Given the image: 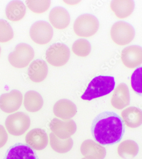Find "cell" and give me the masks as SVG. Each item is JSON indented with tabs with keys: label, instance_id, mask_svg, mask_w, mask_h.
Returning a JSON list of instances; mask_svg holds the SVG:
<instances>
[{
	"label": "cell",
	"instance_id": "cell-19",
	"mask_svg": "<svg viewBox=\"0 0 142 159\" xmlns=\"http://www.w3.org/2000/svg\"><path fill=\"white\" fill-rule=\"evenodd\" d=\"M14 37L12 28L7 21L0 20V43H7Z\"/></svg>",
	"mask_w": 142,
	"mask_h": 159
},
{
	"label": "cell",
	"instance_id": "cell-18",
	"mask_svg": "<svg viewBox=\"0 0 142 159\" xmlns=\"http://www.w3.org/2000/svg\"><path fill=\"white\" fill-rule=\"evenodd\" d=\"M28 7L32 12L42 13L47 11L51 4L50 0H28L26 1Z\"/></svg>",
	"mask_w": 142,
	"mask_h": 159
},
{
	"label": "cell",
	"instance_id": "cell-11",
	"mask_svg": "<svg viewBox=\"0 0 142 159\" xmlns=\"http://www.w3.org/2000/svg\"><path fill=\"white\" fill-rule=\"evenodd\" d=\"M110 7L117 17L124 19L133 11L135 3L132 0H114L111 3Z\"/></svg>",
	"mask_w": 142,
	"mask_h": 159
},
{
	"label": "cell",
	"instance_id": "cell-2",
	"mask_svg": "<svg viewBox=\"0 0 142 159\" xmlns=\"http://www.w3.org/2000/svg\"><path fill=\"white\" fill-rule=\"evenodd\" d=\"M115 78L111 76H99L93 78L81 98L91 101L110 93L115 88Z\"/></svg>",
	"mask_w": 142,
	"mask_h": 159
},
{
	"label": "cell",
	"instance_id": "cell-8",
	"mask_svg": "<svg viewBox=\"0 0 142 159\" xmlns=\"http://www.w3.org/2000/svg\"><path fill=\"white\" fill-rule=\"evenodd\" d=\"M3 159H39V158L30 145L18 143L8 148Z\"/></svg>",
	"mask_w": 142,
	"mask_h": 159
},
{
	"label": "cell",
	"instance_id": "cell-1",
	"mask_svg": "<svg viewBox=\"0 0 142 159\" xmlns=\"http://www.w3.org/2000/svg\"><path fill=\"white\" fill-rule=\"evenodd\" d=\"M125 132L123 119L115 112H101L92 123V135L95 141L102 146H110L120 142Z\"/></svg>",
	"mask_w": 142,
	"mask_h": 159
},
{
	"label": "cell",
	"instance_id": "cell-15",
	"mask_svg": "<svg viewBox=\"0 0 142 159\" xmlns=\"http://www.w3.org/2000/svg\"><path fill=\"white\" fill-rule=\"evenodd\" d=\"M112 101L115 104L123 105L124 107L130 104V92L126 84H121L117 87L114 92Z\"/></svg>",
	"mask_w": 142,
	"mask_h": 159
},
{
	"label": "cell",
	"instance_id": "cell-3",
	"mask_svg": "<svg viewBox=\"0 0 142 159\" xmlns=\"http://www.w3.org/2000/svg\"><path fill=\"white\" fill-rule=\"evenodd\" d=\"M34 51L31 46L21 43L16 46L14 51L8 56V60L12 66L17 68H25L34 57Z\"/></svg>",
	"mask_w": 142,
	"mask_h": 159
},
{
	"label": "cell",
	"instance_id": "cell-12",
	"mask_svg": "<svg viewBox=\"0 0 142 159\" xmlns=\"http://www.w3.org/2000/svg\"><path fill=\"white\" fill-rule=\"evenodd\" d=\"M47 74L48 66L44 60H35L29 66L28 75L33 82H41L46 78Z\"/></svg>",
	"mask_w": 142,
	"mask_h": 159
},
{
	"label": "cell",
	"instance_id": "cell-7",
	"mask_svg": "<svg viewBox=\"0 0 142 159\" xmlns=\"http://www.w3.org/2000/svg\"><path fill=\"white\" fill-rule=\"evenodd\" d=\"M30 34V38L35 43L39 45H45L52 39L53 29L47 22L38 21L31 26Z\"/></svg>",
	"mask_w": 142,
	"mask_h": 159
},
{
	"label": "cell",
	"instance_id": "cell-10",
	"mask_svg": "<svg viewBox=\"0 0 142 159\" xmlns=\"http://www.w3.org/2000/svg\"><path fill=\"white\" fill-rule=\"evenodd\" d=\"M49 20L53 27L61 30L66 28L69 25L70 17L66 9L57 7L53 8L50 12Z\"/></svg>",
	"mask_w": 142,
	"mask_h": 159
},
{
	"label": "cell",
	"instance_id": "cell-16",
	"mask_svg": "<svg viewBox=\"0 0 142 159\" xmlns=\"http://www.w3.org/2000/svg\"><path fill=\"white\" fill-rule=\"evenodd\" d=\"M138 145L134 141L131 140H126L122 143L118 148L119 155L124 158L130 156L134 157L138 154Z\"/></svg>",
	"mask_w": 142,
	"mask_h": 159
},
{
	"label": "cell",
	"instance_id": "cell-14",
	"mask_svg": "<svg viewBox=\"0 0 142 159\" xmlns=\"http://www.w3.org/2000/svg\"><path fill=\"white\" fill-rule=\"evenodd\" d=\"M122 116L129 127L136 128L142 124V111L138 108H128L123 111Z\"/></svg>",
	"mask_w": 142,
	"mask_h": 159
},
{
	"label": "cell",
	"instance_id": "cell-13",
	"mask_svg": "<svg viewBox=\"0 0 142 159\" xmlns=\"http://www.w3.org/2000/svg\"><path fill=\"white\" fill-rule=\"evenodd\" d=\"M7 18L11 21H18L23 19L26 12V7L23 2L20 1L10 2L6 8Z\"/></svg>",
	"mask_w": 142,
	"mask_h": 159
},
{
	"label": "cell",
	"instance_id": "cell-20",
	"mask_svg": "<svg viewBox=\"0 0 142 159\" xmlns=\"http://www.w3.org/2000/svg\"><path fill=\"white\" fill-rule=\"evenodd\" d=\"M132 89L138 94L142 95V67L137 68L131 76Z\"/></svg>",
	"mask_w": 142,
	"mask_h": 159
},
{
	"label": "cell",
	"instance_id": "cell-4",
	"mask_svg": "<svg viewBox=\"0 0 142 159\" xmlns=\"http://www.w3.org/2000/svg\"><path fill=\"white\" fill-rule=\"evenodd\" d=\"M99 23L95 16L86 14L79 16L73 26L74 32L79 37L88 38L97 32Z\"/></svg>",
	"mask_w": 142,
	"mask_h": 159
},
{
	"label": "cell",
	"instance_id": "cell-17",
	"mask_svg": "<svg viewBox=\"0 0 142 159\" xmlns=\"http://www.w3.org/2000/svg\"><path fill=\"white\" fill-rule=\"evenodd\" d=\"M72 51L78 56L85 57L90 54L91 46L87 39H80L74 42L72 47Z\"/></svg>",
	"mask_w": 142,
	"mask_h": 159
},
{
	"label": "cell",
	"instance_id": "cell-5",
	"mask_svg": "<svg viewBox=\"0 0 142 159\" xmlns=\"http://www.w3.org/2000/svg\"><path fill=\"white\" fill-rule=\"evenodd\" d=\"M110 34L115 43L120 46H125L132 41L135 33L131 24L124 21H119L113 25Z\"/></svg>",
	"mask_w": 142,
	"mask_h": 159
},
{
	"label": "cell",
	"instance_id": "cell-6",
	"mask_svg": "<svg viewBox=\"0 0 142 159\" xmlns=\"http://www.w3.org/2000/svg\"><path fill=\"white\" fill-rule=\"evenodd\" d=\"M70 52L65 44L56 43L51 45L46 53V59L49 63L54 67H61L69 60Z\"/></svg>",
	"mask_w": 142,
	"mask_h": 159
},
{
	"label": "cell",
	"instance_id": "cell-9",
	"mask_svg": "<svg viewBox=\"0 0 142 159\" xmlns=\"http://www.w3.org/2000/svg\"><path fill=\"white\" fill-rule=\"evenodd\" d=\"M121 58L127 68H136L142 63V48L135 45L125 48L122 51Z\"/></svg>",
	"mask_w": 142,
	"mask_h": 159
},
{
	"label": "cell",
	"instance_id": "cell-21",
	"mask_svg": "<svg viewBox=\"0 0 142 159\" xmlns=\"http://www.w3.org/2000/svg\"><path fill=\"white\" fill-rule=\"evenodd\" d=\"M1 47H0V54H1Z\"/></svg>",
	"mask_w": 142,
	"mask_h": 159
},
{
	"label": "cell",
	"instance_id": "cell-22",
	"mask_svg": "<svg viewBox=\"0 0 142 159\" xmlns=\"http://www.w3.org/2000/svg\"><path fill=\"white\" fill-rule=\"evenodd\" d=\"M83 159H86L83 158Z\"/></svg>",
	"mask_w": 142,
	"mask_h": 159
}]
</instances>
